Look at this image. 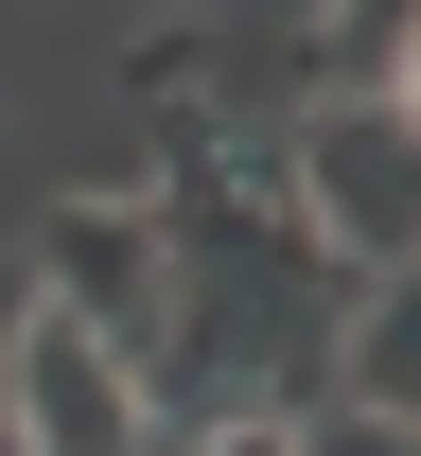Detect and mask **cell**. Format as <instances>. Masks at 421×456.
I'll return each mask as SVG.
<instances>
[{
  "label": "cell",
  "mask_w": 421,
  "mask_h": 456,
  "mask_svg": "<svg viewBox=\"0 0 421 456\" xmlns=\"http://www.w3.org/2000/svg\"><path fill=\"white\" fill-rule=\"evenodd\" d=\"M281 193H299V228L352 281H404L421 264V123L386 106V88H334V70H316L299 106H281Z\"/></svg>",
  "instance_id": "cell-1"
},
{
  "label": "cell",
  "mask_w": 421,
  "mask_h": 456,
  "mask_svg": "<svg viewBox=\"0 0 421 456\" xmlns=\"http://www.w3.org/2000/svg\"><path fill=\"white\" fill-rule=\"evenodd\" d=\"M36 298L70 334H106L141 387H158V316H176V264H158V211L141 193H53L36 211Z\"/></svg>",
  "instance_id": "cell-2"
},
{
  "label": "cell",
  "mask_w": 421,
  "mask_h": 456,
  "mask_svg": "<svg viewBox=\"0 0 421 456\" xmlns=\"http://www.w3.org/2000/svg\"><path fill=\"white\" fill-rule=\"evenodd\" d=\"M0 439H18V456H176V439H158V387H141L106 334H70L53 298H36L18 351H0Z\"/></svg>",
  "instance_id": "cell-3"
},
{
  "label": "cell",
  "mask_w": 421,
  "mask_h": 456,
  "mask_svg": "<svg viewBox=\"0 0 421 456\" xmlns=\"http://www.w3.org/2000/svg\"><path fill=\"white\" fill-rule=\"evenodd\" d=\"M334 403L421 421V264H404V281H368L352 316H334Z\"/></svg>",
  "instance_id": "cell-4"
},
{
  "label": "cell",
  "mask_w": 421,
  "mask_h": 456,
  "mask_svg": "<svg viewBox=\"0 0 421 456\" xmlns=\"http://www.w3.org/2000/svg\"><path fill=\"white\" fill-rule=\"evenodd\" d=\"M299 456H421V421H368V403H316Z\"/></svg>",
  "instance_id": "cell-5"
},
{
  "label": "cell",
  "mask_w": 421,
  "mask_h": 456,
  "mask_svg": "<svg viewBox=\"0 0 421 456\" xmlns=\"http://www.w3.org/2000/svg\"><path fill=\"white\" fill-rule=\"evenodd\" d=\"M193 456H299V421H193Z\"/></svg>",
  "instance_id": "cell-6"
}]
</instances>
